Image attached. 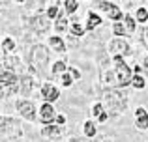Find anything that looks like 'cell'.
Listing matches in <instances>:
<instances>
[{
  "label": "cell",
  "instance_id": "obj_36",
  "mask_svg": "<svg viewBox=\"0 0 148 142\" xmlns=\"http://www.w3.org/2000/svg\"><path fill=\"white\" fill-rule=\"evenodd\" d=\"M4 97V92H2V88H0V99H2Z\"/></svg>",
  "mask_w": 148,
  "mask_h": 142
},
{
  "label": "cell",
  "instance_id": "obj_34",
  "mask_svg": "<svg viewBox=\"0 0 148 142\" xmlns=\"http://www.w3.org/2000/svg\"><path fill=\"white\" fill-rule=\"evenodd\" d=\"M69 142H92L90 139H86V137H84V139H71Z\"/></svg>",
  "mask_w": 148,
  "mask_h": 142
},
{
  "label": "cell",
  "instance_id": "obj_9",
  "mask_svg": "<svg viewBox=\"0 0 148 142\" xmlns=\"http://www.w3.org/2000/svg\"><path fill=\"white\" fill-rule=\"evenodd\" d=\"M40 120H41V124H45V125H51L54 120H56V112H54V109H53L51 103H43V105H41Z\"/></svg>",
  "mask_w": 148,
  "mask_h": 142
},
{
  "label": "cell",
  "instance_id": "obj_19",
  "mask_svg": "<svg viewBox=\"0 0 148 142\" xmlns=\"http://www.w3.org/2000/svg\"><path fill=\"white\" fill-rule=\"evenodd\" d=\"M131 86L137 88V90H143V88H146V80L143 75H133L131 77Z\"/></svg>",
  "mask_w": 148,
  "mask_h": 142
},
{
  "label": "cell",
  "instance_id": "obj_11",
  "mask_svg": "<svg viewBox=\"0 0 148 142\" xmlns=\"http://www.w3.org/2000/svg\"><path fill=\"white\" fill-rule=\"evenodd\" d=\"M41 97L45 99V103H53V101H56V99L60 97V92H58L56 86L45 82L43 86H41Z\"/></svg>",
  "mask_w": 148,
  "mask_h": 142
},
{
  "label": "cell",
  "instance_id": "obj_13",
  "mask_svg": "<svg viewBox=\"0 0 148 142\" xmlns=\"http://www.w3.org/2000/svg\"><path fill=\"white\" fill-rule=\"evenodd\" d=\"M62 133H64V127H62V125H47V127L41 129V135L51 137V139H58Z\"/></svg>",
  "mask_w": 148,
  "mask_h": 142
},
{
  "label": "cell",
  "instance_id": "obj_21",
  "mask_svg": "<svg viewBox=\"0 0 148 142\" xmlns=\"http://www.w3.org/2000/svg\"><path fill=\"white\" fill-rule=\"evenodd\" d=\"M54 28H56V32H66V28H68V19H66L64 15H58L56 22H54Z\"/></svg>",
  "mask_w": 148,
  "mask_h": 142
},
{
  "label": "cell",
  "instance_id": "obj_10",
  "mask_svg": "<svg viewBox=\"0 0 148 142\" xmlns=\"http://www.w3.org/2000/svg\"><path fill=\"white\" fill-rule=\"evenodd\" d=\"M30 26L34 28V32H38V34H45V32L49 30L51 22H49V19H47V17H43V15H36V17L30 19Z\"/></svg>",
  "mask_w": 148,
  "mask_h": 142
},
{
  "label": "cell",
  "instance_id": "obj_31",
  "mask_svg": "<svg viewBox=\"0 0 148 142\" xmlns=\"http://www.w3.org/2000/svg\"><path fill=\"white\" fill-rule=\"evenodd\" d=\"M141 67H143V71H145V73H146V77H148V56H146L145 60H143V66H141Z\"/></svg>",
  "mask_w": 148,
  "mask_h": 142
},
{
  "label": "cell",
  "instance_id": "obj_30",
  "mask_svg": "<svg viewBox=\"0 0 148 142\" xmlns=\"http://www.w3.org/2000/svg\"><path fill=\"white\" fill-rule=\"evenodd\" d=\"M68 73L73 77V79H79V77H81V73L77 71V69H73V67H69V69H68Z\"/></svg>",
  "mask_w": 148,
  "mask_h": 142
},
{
  "label": "cell",
  "instance_id": "obj_35",
  "mask_svg": "<svg viewBox=\"0 0 148 142\" xmlns=\"http://www.w3.org/2000/svg\"><path fill=\"white\" fill-rule=\"evenodd\" d=\"M145 41H146V43H148V26H146V28H145Z\"/></svg>",
  "mask_w": 148,
  "mask_h": 142
},
{
  "label": "cell",
  "instance_id": "obj_24",
  "mask_svg": "<svg viewBox=\"0 0 148 142\" xmlns=\"http://www.w3.org/2000/svg\"><path fill=\"white\" fill-rule=\"evenodd\" d=\"M68 71V66H66V62H54L53 64V75H60V73Z\"/></svg>",
  "mask_w": 148,
  "mask_h": 142
},
{
  "label": "cell",
  "instance_id": "obj_17",
  "mask_svg": "<svg viewBox=\"0 0 148 142\" xmlns=\"http://www.w3.org/2000/svg\"><path fill=\"white\" fill-rule=\"evenodd\" d=\"M19 82H21V94L28 95L30 92H32V88H34V80L30 79V77H23Z\"/></svg>",
  "mask_w": 148,
  "mask_h": 142
},
{
  "label": "cell",
  "instance_id": "obj_14",
  "mask_svg": "<svg viewBox=\"0 0 148 142\" xmlns=\"http://www.w3.org/2000/svg\"><path fill=\"white\" fill-rule=\"evenodd\" d=\"M88 22H86V30L90 32V30H94V28H98V26L101 24V17L99 15H96L94 11H88Z\"/></svg>",
  "mask_w": 148,
  "mask_h": 142
},
{
  "label": "cell",
  "instance_id": "obj_3",
  "mask_svg": "<svg viewBox=\"0 0 148 142\" xmlns=\"http://www.w3.org/2000/svg\"><path fill=\"white\" fill-rule=\"evenodd\" d=\"M30 66L34 67L38 73H43L45 67H47L49 64V51L47 47H43V45H34L32 51H30Z\"/></svg>",
  "mask_w": 148,
  "mask_h": 142
},
{
  "label": "cell",
  "instance_id": "obj_18",
  "mask_svg": "<svg viewBox=\"0 0 148 142\" xmlns=\"http://www.w3.org/2000/svg\"><path fill=\"white\" fill-rule=\"evenodd\" d=\"M124 26H126V30L130 34H133L135 28H137V21H135V17H131L130 13H126V15H124Z\"/></svg>",
  "mask_w": 148,
  "mask_h": 142
},
{
  "label": "cell",
  "instance_id": "obj_27",
  "mask_svg": "<svg viewBox=\"0 0 148 142\" xmlns=\"http://www.w3.org/2000/svg\"><path fill=\"white\" fill-rule=\"evenodd\" d=\"M2 47H4V51L11 52V51L15 49V43H13V39H11V37H6V39H4V43H2Z\"/></svg>",
  "mask_w": 148,
  "mask_h": 142
},
{
  "label": "cell",
  "instance_id": "obj_25",
  "mask_svg": "<svg viewBox=\"0 0 148 142\" xmlns=\"http://www.w3.org/2000/svg\"><path fill=\"white\" fill-rule=\"evenodd\" d=\"M64 6H66V11H68V13H75L77 7H79V2H77V0H66Z\"/></svg>",
  "mask_w": 148,
  "mask_h": 142
},
{
  "label": "cell",
  "instance_id": "obj_4",
  "mask_svg": "<svg viewBox=\"0 0 148 142\" xmlns=\"http://www.w3.org/2000/svg\"><path fill=\"white\" fill-rule=\"evenodd\" d=\"M109 51H111L112 56H122V58L131 54L130 43H127L126 39H122V37H114V39L109 41Z\"/></svg>",
  "mask_w": 148,
  "mask_h": 142
},
{
  "label": "cell",
  "instance_id": "obj_7",
  "mask_svg": "<svg viewBox=\"0 0 148 142\" xmlns=\"http://www.w3.org/2000/svg\"><path fill=\"white\" fill-rule=\"evenodd\" d=\"M17 110L23 118H26L28 122L36 120V107L32 101H17Z\"/></svg>",
  "mask_w": 148,
  "mask_h": 142
},
{
  "label": "cell",
  "instance_id": "obj_33",
  "mask_svg": "<svg viewBox=\"0 0 148 142\" xmlns=\"http://www.w3.org/2000/svg\"><path fill=\"white\" fill-rule=\"evenodd\" d=\"M107 118H109V114H107V112H103V114H101V116L98 118V122H99V124H103V122L107 120Z\"/></svg>",
  "mask_w": 148,
  "mask_h": 142
},
{
  "label": "cell",
  "instance_id": "obj_2",
  "mask_svg": "<svg viewBox=\"0 0 148 142\" xmlns=\"http://www.w3.org/2000/svg\"><path fill=\"white\" fill-rule=\"evenodd\" d=\"M101 95H103L105 105H107L109 110L112 112V116L122 114L124 110L127 109V101H130L127 92L118 90V88H105V90L101 92Z\"/></svg>",
  "mask_w": 148,
  "mask_h": 142
},
{
  "label": "cell",
  "instance_id": "obj_23",
  "mask_svg": "<svg viewBox=\"0 0 148 142\" xmlns=\"http://www.w3.org/2000/svg\"><path fill=\"white\" fill-rule=\"evenodd\" d=\"M84 30H86V28H84L81 22H77V21L71 22V36H83Z\"/></svg>",
  "mask_w": 148,
  "mask_h": 142
},
{
  "label": "cell",
  "instance_id": "obj_6",
  "mask_svg": "<svg viewBox=\"0 0 148 142\" xmlns=\"http://www.w3.org/2000/svg\"><path fill=\"white\" fill-rule=\"evenodd\" d=\"M98 7H99V10H103V11H107V15H109V19H111V21L122 22L124 13H122V10H120L114 2H98Z\"/></svg>",
  "mask_w": 148,
  "mask_h": 142
},
{
  "label": "cell",
  "instance_id": "obj_16",
  "mask_svg": "<svg viewBox=\"0 0 148 142\" xmlns=\"http://www.w3.org/2000/svg\"><path fill=\"white\" fill-rule=\"evenodd\" d=\"M49 45H51V47H53L56 52H66V45H64V41H62L58 36H51V37H49Z\"/></svg>",
  "mask_w": 148,
  "mask_h": 142
},
{
  "label": "cell",
  "instance_id": "obj_26",
  "mask_svg": "<svg viewBox=\"0 0 148 142\" xmlns=\"http://www.w3.org/2000/svg\"><path fill=\"white\" fill-rule=\"evenodd\" d=\"M103 112H105V109H103V105H101V103H96V105L92 107V116H94V118H99Z\"/></svg>",
  "mask_w": 148,
  "mask_h": 142
},
{
  "label": "cell",
  "instance_id": "obj_5",
  "mask_svg": "<svg viewBox=\"0 0 148 142\" xmlns=\"http://www.w3.org/2000/svg\"><path fill=\"white\" fill-rule=\"evenodd\" d=\"M15 135H21L17 120L0 116V137H15Z\"/></svg>",
  "mask_w": 148,
  "mask_h": 142
},
{
  "label": "cell",
  "instance_id": "obj_8",
  "mask_svg": "<svg viewBox=\"0 0 148 142\" xmlns=\"http://www.w3.org/2000/svg\"><path fill=\"white\" fill-rule=\"evenodd\" d=\"M8 86H19V79L13 71L0 67V88H8Z\"/></svg>",
  "mask_w": 148,
  "mask_h": 142
},
{
  "label": "cell",
  "instance_id": "obj_1",
  "mask_svg": "<svg viewBox=\"0 0 148 142\" xmlns=\"http://www.w3.org/2000/svg\"><path fill=\"white\" fill-rule=\"evenodd\" d=\"M112 58H114V67L103 73L101 82L105 84V88H118V90H122V88L131 84V77L133 75H131L130 66L124 62L122 56H112Z\"/></svg>",
  "mask_w": 148,
  "mask_h": 142
},
{
  "label": "cell",
  "instance_id": "obj_32",
  "mask_svg": "<svg viewBox=\"0 0 148 142\" xmlns=\"http://www.w3.org/2000/svg\"><path fill=\"white\" fill-rule=\"evenodd\" d=\"M54 122H56V124H60V125H62V124H64V122H66V118L62 116V114H58V116H56V120H54Z\"/></svg>",
  "mask_w": 148,
  "mask_h": 142
},
{
  "label": "cell",
  "instance_id": "obj_15",
  "mask_svg": "<svg viewBox=\"0 0 148 142\" xmlns=\"http://www.w3.org/2000/svg\"><path fill=\"white\" fill-rule=\"evenodd\" d=\"M83 131H84V137H86V139H94V137L98 135V127H96V124H94L92 120L84 122V125H83Z\"/></svg>",
  "mask_w": 148,
  "mask_h": 142
},
{
  "label": "cell",
  "instance_id": "obj_12",
  "mask_svg": "<svg viewBox=\"0 0 148 142\" xmlns=\"http://www.w3.org/2000/svg\"><path fill=\"white\" fill-rule=\"evenodd\" d=\"M135 125H137V129H141V131H146L148 129V112L143 107L135 109Z\"/></svg>",
  "mask_w": 148,
  "mask_h": 142
},
{
  "label": "cell",
  "instance_id": "obj_28",
  "mask_svg": "<svg viewBox=\"0 0 148 142\" xmlns=\"http://www.w3.org/2000/svg\"><path fill=\"white\" fill-rule=\"evenodd\" d=\"M54 17H58V6H56V4L51 6L47 10V19H54Z\"/></svg>",
  "mask_w": 148,
  "mask_h": 142
},
{
  "label": "cell",
  "instance_id": "obj_22",
  "mask_svg": "<svg viewBox=\"0 0 148 142\" xmlns=\"http://www.w3.org/2000/svg\"><path fill=\"white\" fill-rule=\"evenodd\" d=\"M112 32H114V36H126L127 30L124 26V22H112Z\"/></svg>",
  "mask_w": 148,
  "mask_h": 142
},
{
  "label": "cell",
  "instance_id": "obj_29",
  "mask_svg": "<svg viewBox=\"0 0 148 142\" xmlns=\"http://www.w3.org/2000/svg\"><path fill=\"white\" fill-rule=\"evenodd\" d=\"M71 82H73V77L69 73H64L62 75V86H71Z\"/></svg>",
  "mask_w": 148,
  "mask_h": 142
},
{
  "label": "cell",
  "instance_id": "obj_20",
  "mask_svg": "<svg viewBox=\"0 0 148 142\" xmlns=\"http://www.w3.org/2000/svg\"><path fill=\"white\" fill-rule=\"evenodd\" d=\"M135 21L137 22H143V24H146V21H148V10L146 7H137V13H135Z\"/></svg>",
  "mask_w": 148,
  "mask_h": 142
}]
</instances>
